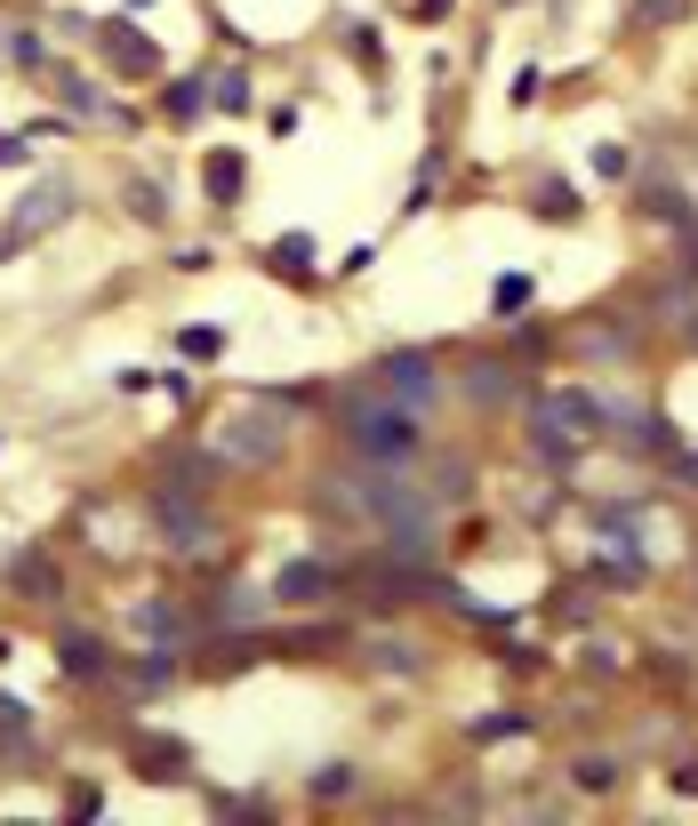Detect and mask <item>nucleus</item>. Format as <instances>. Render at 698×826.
Returning <instances> with one entry per match:
<instances>
[{
	"mask_svg": "<svg viewBox=\"0 0 698 826\" xmlns=\"http://www.w3.org/2000/svg\"><path fill=\"white\" fill-rule=\"evenodd\" d=\"M338 433L361 449L369 466H409V458H418V442H426L418 409L394 402V394H345L338 402Z\"/></svg>",
	"mask_w": 698,
	"mask_h": 826,
	"instance_id": "obj_1",
	"label": "nucleus"
},
{
	"mask_svg": "<svg viewBox=\"0 0 698 826\" xmlns=\"http://www.w3.org/2000/svg\"><path fill=\"white\" fill-rule=\"evenodd\" d=\"M361 506L378 513V522L394 530L402 546H426V530H434V506H426L418 490L402 482V473H385V466H378V473H369V482H361Z\"/></svg>",
	"mask_w": 698,
	"mask_h": 826,
	"instance_id": "obj_2",
	"label": "nucleus"
},
{
	"mask_svg": "<svg viewBox=\"0 0 698 826\" xmlns=\"http://www.w3.org/2000/svg\"><path fill=\"white\" fill-rule=\"evenodd\" d=\"M378 385H394V402H409V409H434V394H442V378L426 369V354H385Z\"/></svg>",
	"mask_w": 698,
	"mask_h": 826,
	"instance_id": "obj_3",
	"label": "nucleus"
},
{
	"mask_svg": "<svg viewBox=\"0 0 698 826\" xmlns=\"http://www.w3.org/2000/svg\"><path fill=\"white\" fill-rule=\"evenodd\" d=\"M65 209H73V185H65V177H49L40 193H25V209L9 217V241H0V250H25L40 225H49V217H65Z\"/></svg>",
	"mask_w": 698,
	"mask_h": 826,
	"instance_id": "obj_4",
	"label": "nucleus"
},
{
	"mask_svg": "<svg viewBox=\"0 0 698 826\" xmlns=\"http://www.w3.org/2000/svg\"><path fill=\"white\" fill-rule=\"evenodd\" d=\"M225 449H233V458H274L281 449V409H241V418L225 425Z\"/></svg>",
	"mask_w": 698,
	"mask_h": 826,
	"instance_id": "obj_5",
	"label": "nucleus"
},
{
	"mask_svg": "<svg viewBox=\"0 0 698 826\" xmlns=\"http://www.w3.org/2000/svg\"><path fill=\"white\" fill-rule=\"evenodd\" d=\"M594 418H602V402H594V394H554V402L538 409V425L554 433V442H586Z\"/></svg>",
	"mask_w": 698,
	"mask_h": 826,
	"instance_id": "obj_6",
	"label": "nucleus"
},
{
	"mask_svg": "<svg viewBox=\"0 0 698 826\" xmlns=\"http://www.w3.org/2000/svg\"><path fill=\"white\" fill-rule=\"evenodd\" d=\"M105 49H113V65H129V73H153V65H161L153 40H145V33H129V25H113V33H105Z\"/></svg>",
	"mask_w": 698,
	"mask_h": 826,
	"instance_id": "obj_7",
	"label": "nucleus"
},
{
	"mask_svg": "<svg viewBox=\"0 0 698 826\" xmlns=\"http://www.w3.org/2000/svg\"><path fill=\"white\" fill-rule=\"evenodd\" d=\"M314 594H330V577H321L314 562H297V570H281V602H314Z\"/></svg>",
	"mask_w": 698,
	"mask_h": 826,
	"instance_id": "obj_8",
	"label": "nucleus"
},
{
	"mask_svg": "<svg viewBox=\"0 0 698 826\" xmlns=\"http://www.w3.org/2000/svg\"><path fill=\"white\" fill-rule=\"evenodd\" d=\"M56 658H65V666H73V674H105V650H97V643H89V634H73V643H65V650H56Z\"/></svg>",
	"mask_w": 698,
	"mask_h": 826,
	"instance_id": "obj_9",
	"label": "nucleus"
},
{
	"mask_svg": "<svg viewBox=\"0 0 698 826\" xmlns=\"http://www.w3.org/2000/svg\"><path fill=\"white\" fill-rule=\"evenodd\" d=\"M210 193H217V201H233V193H241V161H233V153H217V161H210Z\"/></svg>",
	"mask_w": 698,
	"mask_h": 826,
	"instance_id": "obj_10",
	"label": "nucleus"
},
{
	"mask_svg": "<svg viewBox=\"0 0 698 826\" xmlns=\"http://www.w3.org/2000/svg\"><path fill=\"white\" fill-rule=\"evenodd\" d=\"M490 305H498V314H522V305H530V274H506V281H498V297H490Z\"/></svg>",
	"mask_w": 698,
	"mask_h": 826,
	"instance_id": "obj_11",
	"label": "nucleus"
},
{
	"mask_svg": "<svg viewBox=\"0 0 698 826\" xmlns=\"http://www.w3.org/2000/svg\"><path fill=\"white\" fill-rule=\"evenodd\" d=\"M169 113H201V80H177V89H169Z\"/></svg>",
	"mask_w": 698,
	"mask_h": 826,
	"instance_id": "obj_12",
	"label": "nucleus"
}]
</instances>
